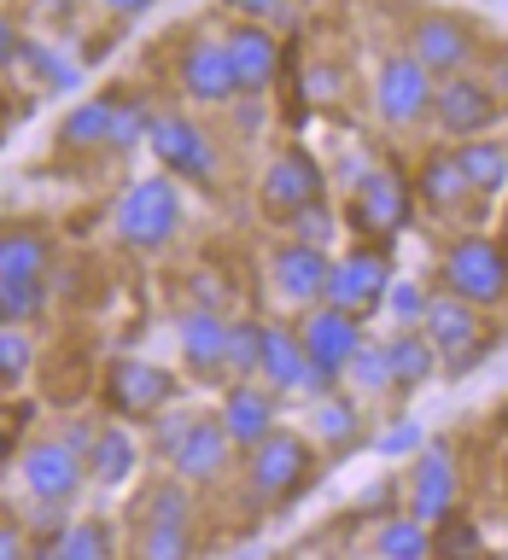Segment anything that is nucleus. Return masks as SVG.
I'll return each mask as SVG.
<instances>
[{
	"mask_svg": "<svg viewBox=\"0 0 508 560\" xmlns=\"http://www.w3.org/2000/svg\"><path fill=\"white\" fill-rule=\"evenodd\" d=\"M228 450H234V438L222 432L217 415H199L193 420V432L182 438V450L170 455V472H182V479L199 490V485H217L228 472Z\"/></svg>",
	"mask_w": 508,
	"mask_h": 560,
	"instance_id": "obj_20",
	"label": "nucleus"
},
{
	"mask_svg": "<svg viewBox=\"0 0 508 560\" xmlns=\"http://www.w3.org/2000/svg\"><path fill=\"white\" fill-rule=\"evenodd\" d=\"M455 164H462L467 187L480 192V199H497V192H508V140H490V135H467L455 140Z\"/></svg>",
	"mask_w": 508,
	"mask_h": 560,
	"instance_id": "obj_24",
	"label": "nucleus"
},
{
	"mask_svg": "<svg viewBox=\"0 0 508 560\" xmlns=\"http://www.w3.org/2000/svg\"><path fill=\"white\" fill-rule=\"evenodd\" d=\"M24 420H30V409H0V467L12 462L18 438H24Z\"/></svg>",
	"mask_w": 508,
	"mask_h": 560,
	"instance_id": "obj_46",
	"label": "nucleus"
},
{
	"mask_svg": "<svg viewBox=\"0 0 508 560\" xmlns=\"http://www.w3.org/2000/svg\"><path fill=\"white\" fill-rule=\"evenodd\" d=\"M222 42H228V52H234V70H240L245 94L257 100L263 88H275V77H280V42H275L269 24H234Z\"/></svg>",
	"mask_w": 508,
	"mask_h": 560,
	"instance_id": "obj_22",
	"label": "nucleus"
},
{
	"mask_svg": "<svg viewBox=\"0 0 508 560\" xmlns=\"http://www.w3.org/2000/svg\"><path fill=\"white\" fill-rule=\"evenodd\" d=\"M287 228H292V240H304V245H333V210H327V199L304 205Z\"/></svg>",
	"mask_w": 508,
	"mask_h": 560,
	"instance_id": "obj_42",
	"label": "nucleus"
},
{
	"mask_svg": "<svg viewBox=\"0 0 508 560\" xmlns=\"http://www.w3.org/2000/svg\"><path fill=\"white\" fill-rule=\"evenodd\" d=\"M503 100L490 94L485 77H473V70H455V77H438L432 88V122L444 129L450 140H467V135H485L490 122H497Z\"/></svg>",
	"mask_w": 508,
	"mask_h": 560,
	"instance_id": "obj_10",
	"label": "nucleus"
},
{
	"mask_svg": "<svg viewBox=\"0 0 508 560\" xmlns=\"http://www.w3.org/2000/svg\"><path fill=\"white\" fill-rule=\"evenodd\" d=\"M53 245L42 228H0V275H47Z\"/></svg>",
	"mask_w": 508,
	"mask_h": 560,
	"instance_id": "obj_31",
	"label": "nucleus"
},
{
	"mask_svg": "<svg viewBox=\"0 0 508 560\" xmlns=\"http://www.w3.org/2000/svg\"><path fill=\"white\" fill-rule=\"evenodd\" d=\"M82 467H88V455L70 450L65 438H47V444L24 450V485L35 502H70L82 490Z\"/></svg>",
	"mask_w": 508,
	"mask_h": 560,
	"instance_id": "obj_17",
	"label": "nucleus"
},
{
	"mask_svg": "<svg viewBox=\"0 0 508 560\" xmlns=\"http://www.w3.org/2000/svg\"><path fill=\"white\" fill-rule=\"evenodd\" d=\"M345 380H350V392H357V397H385V392H397V385H392V357H385V345H374V339H362L357 350H350Z\"/></svg>",
	"mask_w": 508,
	"mask_h": 560,
	"instance_id": "obj_32",
	"label": "nucleus"
},
{
	"mask_svg": "<svg viewBox=\"0 0 508 560\" xmlns=\"http://www.w3.org/2000/svg\"><path fill=\"white\" fill-rule=\"evenodd\" d=\"M327 269H333L327 245H304V240H287V245H280V252L269 257V287H275L280 298H287V304L310 310V304H322Z\"/></svg>",
	"mask_w": 508,
	"mask_h": 560,
	"instance_id": "obj_15",
	"label": "nucleus"
},
{
	"mask_svg": "<svg viewBox=\"0 0 508 560\" xmlns=\"http://www.w3.org/2000/svg\"><path fill=\"white\" fill-rule=\"evenodd\" d=\"M298 339H304V357H310V397H322L345 380L350 350L362 345V315L333 310V304H310L304 322H298Z\"/></svg>",
	"mask_w": 508,
	"mask_h": 560,
	"instance_id": "obj_4",
	"label": "nucleus"
},
{
	"mask_svg": "<svg viewBox=\"0 0 508 560\" xmlns=\"http://www.w3.org/2000/svg\"><path fill=\"white\" fill-rule=\"evenodd\" d=\"M53 555H59V560H112L117 555V537H112V525L82 520V525H65L59 542H53Z\"/></svg>",
	"mask_w": 508,
	"mask_h": 560,
	"instance_id": "obj_34",
	"label": "nucleus"
},
{
	"mask_svg": "<svg viewBox=\"0 0 508 560\" xmlns=\"http://www.w3.org/2000/svg\"><path fill=\"white\" fill-rule=\"evenodd\" d=\"M432 88H438V77L403 47L380 65V77H374V112L392 122V129H415V122L432 117Z\"/></svg>",
	"mask_w": 508,
	"mask_h": 560,
	"instance_id": "obj_6",
	"label": "nucleus"
},
{
	"mask_svg": "<svg viewBox=\"0 0 508 560\" xmlns=\"http://www.w3.org/2000/svg\"><path fill=\"white\" fill-rule=\"evenodd\" d=\"M374 555H385V560H420V555H432V525L415 520L409 508H403V514H385L380 532H374Z\"/></svg>",
	"mask_w": 508,
	"mask_h": 560,
	"instance_id": "obj_29",
	"label": "nucleus"
},
{
	"mask_svg": "<svg viewBox=\"0 0 508 560\" xmlns=\"http://www.w3.org/2000/svg\"><path fill=\"white\" fill-rule=\"evenodd\" d=\"M385 287H392V262L385 252H350L327 269V287H322V304L333 310H350V315H374L385 304Z\"/></svg>",
	"mask_w": 508,
	"mask_h": 560,
	"instance_id": "obj_12",
	"label": "nucleus"
},
{
	"mask_svg": "<svg viewBox=\"0 0 508 560\" xmlns=\"http://www.w3.org/2000/svg\"><path fill=\"white\" fill-rule=\"evenodd\" d=\"M409 52L432 77H455V70H473V59H480V35L455 12H420L409 24Z\"/></svg>",
	"mask_w": 508,
	"mask_h": 560,
	"instance_id": "obj_11",
	"label": "nucleus"
},
{
	"mask_svg": "<svg viewBox=\"0 0 508 560\" xmlns=\"http://www.w3.org/2000/svg\"><path fill=\"white\" fill-rule=\"evenodd\" d=\"M257 374L269 392L292 397V392H310V357H304V339L298 327H263V362Z\"/></svg>",
	"mask_w": 508,
	"mask_h": 560,
	"instance_id": "obj_23",
	"label": "nucleus"
},
{
	"mask_svg": "<svg viewBox=\"0 0 508 560\" xmlns=\"http://www.w3.org/2000/svg\"><path fill=\"white\" fill-rule=\"evenodd\" d=\"M47 310L42 275H0V322H35Z\"/></svg>",
	"mask_w": 508,
	"mask_h": 560,
	"instance_id": "obj_33",
	"label": "nucleus"
},
{
	"mask_svg": "<svg viewBox=\"0 0 508 560\" xmlns=\"http://www.w3.org/2000/svg\"><path fill=\"white\" fill-rule=\"evenodd\" d=\"M503 234H508V205H503Z\"/></svg>",
	"mask_w": 508,
	"mask_h": 560,
	"instance_id": "obj_54",
	"label": "nucleus"
},
{
	"mask_svg": "<svg viewBox=\"0 0 508 560\" xmlns=\"http://www.w3.org/2000/svg\"><path fill=\"white\" fill-rule=\"evenodd\" d=\"M105 12H117V18H140V12H152L158 0H100Z\"/></svg>",
	"mask_w": 508,
	"mask_h": 560,
	"instance_id": "obj_52",
	"label": "nucleus"
},
{
	"mask_svg": "<svg viewBox=\"0 0 508 560\" xmlns=\"http://www.w3.org/2000/svg\"><path fill=\"white\" fill-rule=\"evenodd\" d=\"M182 88L199 105H234L245 88H240V70H234V52H228V42H210V35H199L187 52H182Z\"/></svg>",
	"mask_w": 508,
	"mask_h": 560,
	"instance_id": "obj_16",
	"label": "nucleus"
},
{
	"mask_svg": "<svg viewBox=\"0 0 508 560\" xmlns=\"http://www.w3.org/2000/svg\"><path fill=\"white\" fill-rule=\"evenodd\" d=\"M427 304H432V292L420 287V280H392V287H385V310L397 315V327H420Z\"/></svg>",
	"mask_w": 508,
	"mask_h": 560,
	"instance_id": "obj_38",
	"label": "nucleus"
},
{
	"mask_svg": "<svg viewBox=\"0 0 508 560\" xmlns=\"http://www.w3.org/2000/svg\"><path fill=\"white\" fill-rule=\"evenodd\" d=\"M275 402H280V392H269V385H257V380H234V385H228L217 420H222V432L234 438V450H252L257 438L275 432Z\"/></svg>",
	"mask_w": 508,
	"mask_h": 560,
	"instance_id": "obj_19",
	"label": "nucleus"
},
{
	"mask_svg": "<svg viewBox=\"0 0 508 560\" xmlns=\"http://www.w3.org/2000/svg\"><path fill=\"white\" fill-rule=\"evenodd\" d=\"M310 479H315V450L292 427H275L269 438H257L245 450V485H252V502H263V508L292 502Z\"/></svg>",
	"mask_w": 508,
	"mask_h": 560,
	"instance_id": "obj_2",
	"label": "nucleus"
},
{
	"mask_svg": "<svg viewBox=\"0 0 508 560\" xmlns=\"http://www.w3.org/2000/svg\"><path fill=\"white\" fill-rule=\"evenodd\" d=\"M94 432H100V427H94V420H70V427H65V444L88 455V444H94Z\"/></svg>",
	"mask_w": 508,
	"mask_h": 560,
	"instance_id": "obj_50",
	"label": "nucleus"
},
{
	"mask_svg": "<svg viewBox=\"0 0 508 560\" xmlns=\"http://www.w3.org/2000/svg\"><path fill=\"white\" fill-rule=\"evenodd\" d=\"M420 444H427V438H420L415 420H397V427L380 438V455H409V450H420Z\"/></svg>",
	"mask_w": 508,
	"mask_h": 560,
	"instance_id": "obj_45",
	"label": "nucleus"
},
{
	"mask_svg": "<svg viewBox=\"0 0 508 560\" xmlns=\"http://www.w3.org/2000/svg\"><path fill=\"white\" fill-rule=\"evenodd\" d=\"M357 508H362V514H380V520H385V514H403V485H397V479H374V485L362 490Z\"/></svg>",
	"mask_w": 508,
	"mask_h": 560,
	"instance_id": "obj_43",
	"label": "nucleus"
},
{
	"mask_svg": "<svg viewBox=\"0 0 508 560\" xmlns=\"http://www.w3.org/2000/svg\"><path fill=\"white\" fill-rule=\"evenodd\" d=\"M24 549H30V537L18 532L12 520H0V560H18V555H24Z\"/></svg>",
	"mask_w": 508,
	"mask_h": 560,
	"instance_id": "obj_49",
	"label": "nucleus"
},
{
	"mask_svg": "<svg viewBox=\"0 0 508 560\" xmlns=\"http://www.w3.org/2000/svg\"><path fill=\"white\" fill-rule=\"evenodd\" d=\"M415 217V187L403 182L397 170H368L362 182H357V199H350V222L362 228V234H380V240H392L403 234Z\"/></svg>",
	"mask_w": 508,
	"mask_h": 560,
	"instance_id": "obj_13",
	"label": "nucleus"
},
{
	"mask_svg": "<svg viewBox=\"0 0 508 560\" xmlns=\"http://www.w3.org/2000/svg\"><path fill=\"white\" fill-rule=\"evenodd\" d=\"M24 47H30V42L12 30V18H0V70H12L18 59H24Z\"/></svg>",
	"mask_w": 508,
	"mask_h": 560,
	"instance_id": "obj_48",
	"label": "nucleus"
},
{
	"mask_svg": "<svg viewBox=\"0 0 508 560\" xmlns=\"http://www.w3.org/2000/svg\"><path fill=\"white\" fill-rule=\"evenodd\" d=\"M222 12H234L240 24H280L287 0H222Z\"/></svg>",
	"mask_w": 508,
	"mask_h": 560,
	"instance_id": "obj_44",
	"label": "nucleus"
},
{
	"mask_svg": "<svg viewBox=\"0 0 508 560\" xmlns=\"http://www.w3.org/2000/svg\"><path fill=\"white\" fill-rule=\"evenodd\" d=\"M152 129V112H147V100H129V94H117L112 105V135H105V147L112 152H135L140 140H147Z\"/></svg>",
	"mask_w": 508,
	"mask_h": 560,
	"instance_id": "obj_36",
	"label": "nucleus"
},
{
	"mask_svg": "<svg viewBox=\"0 0 508 560\" xmlns=\"http://www.w3.org/2000/svg\"><path fill=\"white\" fill-rule=\"evenodd\" d=\"M339 70H333V65H322V70H310V77H304V94L310 100H339Z\"/></svg>",
	"mask_w": 508,
	"mask_h": 560,
	"instance_id": "obj_47",
	"label": "nucleus"
},
{
	"mask_svg": "<svg viewBox=\"0 0 508 560\" xmlns=\"http://www.w3.org/2000/svg\"><path fill=\"white\" fill-rule=\"evenodd\" d=\"M385 357H392V385L397 392H415V385H427L438 374V350L420 327H403L385 339Z\"/></svg>",
	"mask_w": 508,
	"mask_h": 560,
	"instance_id": "obj_26",
	"label": "nucleus"
},
{
	"mask_svg": "<svg viewBox=\"0 0 508 560\" xmlns=\"http://www.w3.org/2000/svg\"><path fill=\"white\" fill-rule=\"evenodd\" d=\"M480 525H473V520H462V514H455V508H450V514L444 520H438L432 525V555H455V549H480Z\"/></svg>",
	"mask_w": 508,
	"mask_h": 560,
	"instance_id": "obj_39",
	"label": "nucleus"
},
{
	"mask_svg": "<svg viewBox=\"0 0 508 560\" xmlns=\"http://www.w3.org/2000/svg\"><path fill=\"white\" fill-rule=\"evenodd\" d=\"M438 280H444V292L467 298V304L497 310L508 304V252L485 234H455L444 245V257H438Z\"/></svg>",
	"mask_w": 508,
	"mask_h": 560,
	"instance_id": "obj_3",
	"label": "nucleus"
},
{
	"mask_svg": "<svg viewBox=\"0 0 508 560\" xmlns=\"http://www.w3.org/2000/svg\"><path fill=\"white\" fill-rule=\"evenodd\" d=\"M135 514H140V525H193V485L182 479V472L152 479L147 490H140Z\"/></svg>",
	"mask_w": 508,
	"mask_h": 560,
	"instance_id": "obj_28",
	"label": "nucleus"
},
{
	"mask_svg": "<svg viewBox=\"0 0 508 560\" xmlns=\"http://www.w3.org/2000/svg\"><path fill=\"white\" fill-rule=\"evenodd\" d=\"M322 170H315V158L304 147H287V152H275L269 158V170H263V182H257V205H263V217L269 222H292L304 205L322 199Z\"/></svg>",
	"mask_w": 508,
	"mask_h": 560,
	"instance_id": "obj_9",
	"label": "nucleus"
},
{
	"mask_svg": "<svg viewBox=\"0 0 508 560\" xmlns=\"http://www.w3.org/2000/svg\"><path fill=\"white\" fill-rule=\"evenodd\" d=\"M403 508H409L415 520L438 525L455 508V455L450 444H420L415 450V467L409 479H403Z\"/></svg>",
	"mask_w": 508,
	"mask_h": 560,
	"instance_id": "obj_14",
	"label": "nucleus"
},
{
	"mask_svg": "<svg viewBox=\"0 0 508 560\" xmlns=\"http://www.w3.org/2000/svg\"><path fill=\"white\" fill-rule=\"evenodd\" d=\"M175 402V374L158 362H140V357H117L105 368V409L117 420H152L158 409Z\"/></svg>",
	"mask_w": 508,
	"mask_h": 560,
	"instance_id": "obj_8",
	"label": "nucleus"
},
{
	"mask_svg": "<svg viewBox=\"0 0 508 560\" xmlns=\"http://www.w3.org/2000/svg\"><path fill=\"white\" fill-rule=\"evenodd\" d=\"M147 147H152V158L175 175V182H199V187L217 182V140H210L193 117L158 112L152 129H147Z\"/></svg>",
	"mask_w": 508,
	"mask_h": 560,
	"instance_id": "obj_7",
	"label": "nucleus"
},
{
	"mask_svg": "<svg viewBox=\"0 0 508 560\" xmlns=\"http://www.w3.org/2000/svg\"><path fill=\"white\" fill-rule=\"evenodd\" d=\"M140 555H152V560H187L193 555V532H187V525H140Z\"/></svg>",
	"mask_w": 508,
	"mask_h": 560,
	"instance_id": "obj_37",
	"label": "nucleus"
},
{
	"mask_svg": "<svg viewBox=\"0 0 508 560\" xmlns=\"http://www.w3.org/2000/svg\"><path fill=\"white\" fill-rule=\"evenodd\" d=\"M182 362L193 380H228V315L222 310H182Z\"/></svg>",
	"mask_w": 508,
	"mask_h": 560,
	"instance_id": "obj_18",
	"label": "nucleus"
},
{
	"mask_svg": "<svg viewBox=\"0 0 508 560\" xmlns=\"http://www.w3.org/2000/svg\"><path fill=\"white\" fill-rule=\"evenodd\" d=\"M257 362H263V322L234 315L228 322V380H257Z\"/></svg>",
	"mask_w": 508,
	"mask_h": 560,
	"instance_id": "obj_35",
	"label": "nucleus"
},
{
	"mask_svg": "<svg viewBox=\"0 0 508 560\" xmlns=\"http://www.w3.org/2000/svg\"><path fill=\"white\" fill-rule=\"evenodd\" d=\"M362 402L357 397H345L339 385H333V392H322L315 397V438H322V450L327 455H350L362 444Z\"/></svg>",
	"mask_w": 508,
	"mask_h": 560,
	"instance_id": "obj_25",
	"label": "nucleus"
},
{
	"mask_svg": "<svg viewBox=\"0 0 508 560\" xmlns=\"http://www.w3.org/2000/svg\"><path fill=\"white\" fill-rule=\"evenodd\" d=\"M503 472H508V432H503Z\"/></svg>",
	"mask_w": 508,
	"mask_h": 560,
	"instance_id": "obj_53",
	"label": "nucleus"
},
{
	"mask_svg": "<svg viewBox=\"0 0 508 560\" xmlns=\"http://www.w3.org/2000/svg\"><path fill=\"white\" fill-rule=\"evenodd\" d=\"M409 187H415V205H427L432 217H455L467 199H480V192L467 187V175H462V164H455L450 147H432L427 158H420Z\"/></svg>",
	"mask_w": 508,
	"mask_h": 560,
	"instance_id": "obj_21",
	"label": "nucleus"
},
{
	"mask_svg": "<svg viewBox=\"0 0 508 560\" xmlns=\"http://www.w3.org/2000/svg\"><path fill=\"white\" fill-rule=\"evenodd\" d=\"M420 332L432 339V350L450 362V374H462V368H473L490 350V332L480 322V304H467V298L455 292H438L427 315H420Z\"/></svg>",
	"mask_w": 508,
	"mask_h": 560,
	"instance_id": "obj_5",
	"label": "nucleus"
},
{
	"mask_svg": "<svg viewBox=\"0 0 508 560\" xmlns=\"http://www.w3.org/2000/svg\"><path fill=\"white\" fill-rule=\"evenodd\" d=\"M140 467V444H135V432H123V427H100L94 432V444H88V472H94V485H123L129 472Z\"/></svg>",
	"mask_w": 508,
	"mask_h": 560,
	"instance_id": "obj_27",
	"label": "nucleus"
},
{
	"mask_svg": "<svg viewBox=\"0 0 508 560\" xmlns=\"http://www.w3.org/2000/svg\"><path fill=\"white\" fill-rule=\"evenodd\" d=\"M35 368V350H30V339L24 332H12V322L0 327V385H18Z\"/></svg>",
	"mask_w": 508,
	"mask_h": 560,
	"instance_id": "obj_40",
	"label": "nucleus"
},
{
	"mask_svg": "<svg viewBox=\"0 0 508 560\" xmlns=\"http://www.w3.org/2000/svg\"><path fill=\"white\" fill-rule=\"evenodd\" d=\"M112 234L123 252H164V245L182 234V187H175L170 170L140 175V182L123 187V199L112 210Z\"/></svg>",
	"mask_w": 508,
	"mask_h": 560,
	"instance_id": "obj_1",
	"label": "nucleus"
},
{
	"mask_svg": "<svg viewBox=\"0 0 508 560\" xmlns=\"http://www.w3.org/2000/svg\"><path fill=\"white\" fill-rule=\"evenodd\" d=\"M112 105H117V94H94V100H82L77 112H70V117L59 122V147H70V152L105 147V135H112Z\"/></svg>",
	"mask_w": 508,
	"mask_h": 560,
	"instance_id": "obj_30",
	"label": "nucleus"
},
{
	"mask_svg": "<svg viewBox=\"0 0 508 560\" xmlns=\"http://www.w3.org/2000/svg\"><path fill=\"white\" fill-rule=\"evenodd\" d=\"M193 420H199V415H187V409H182V415H175V409H158V415H152V450L164 455V462L182 450V438L193 432Z\"/></svg>",
	"mask_w": 508,
	"mask_h": 560,
	"instance_id": "obj_41",
	"label": "nucleus"
},
{
	"mask_svg": "<svg viewBox=\"0 0 508 560\" xmlns=\"http://www.w3.org/2000/svg\"><path fill=\"white\" fill-rule=\"evenodd\" d=\"M490 94H497V100H508V52H497V59H490Z\"/></svg>",
	"mask_w": 508,
	"mask_h": 560,
	"instance_id": "obj_51",
	"label": "nucleus"
}]
</instances>
